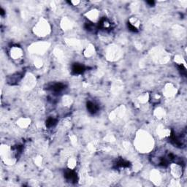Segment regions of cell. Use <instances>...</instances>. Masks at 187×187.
Returning <instances> with one entry per match:
<instances>
[{
  "mask_svg": "<svg viewBox=\"0 0 187 187\" xmlns=\"http://www.w3.org/2000/svg\"><path fill=\"white\" fill-rule=\"evenodd\" d=\"M65 177L70 182H75L77 180V174L72 170H67L65 172Z\"/></svg>",
  "mask_w": 187,
  "mask_h": 187,
  "instance_id": "cell-1",
  "label": "cell"
},
{
  "mask_svg": "<svg viewBox=\"0 0 187 187\" xmlns=\"http://www.w3.org/2000/svg\"><path fill=\"white\" fill-rule=\"evenodd\" d=\"M85 71V67L81 64H74L72 67V73L74 75L82 74Z\"/></svg>",
  "mask_w": 187,
  "mask_h": 187,
  "instance_id": "cell-2",
  "label": "cell"
},
{
  "mask_svg": "<svg viewBox=\"0 0 187 187\" xmlns=\"http://www.w3.org/2000/svg\"><path fill=\"white\" fill-rule=\"evenodd\" d=\"M65 86L62 83H55L51 87V89L54 93H60L63 89H65Z\"/></svg>",
  "mask_w": 187,
  "mask_h": 187,
  "instance_id": "cell-3",
  "label": "cell"
},
{
  "mask_svg": "<svg viewBox=\"0 0 187 187\" xmlns=\"http://www.w3.org/2000/svg\"><path fill=\"white\" fill-rule=\"evenodd\" d=\"M98 106L96 105L95 103L92 102H89L87 103V110H89V112H90L91 113H95L97 112L98 110Z\"/></svg>",
  "mask_w": 187,
  "mask_h": 187,
  "instance_id": "cell-4",
  "label": "cell"
},
{
  "mask_svg": "<svg viewBox=\"0 0 187 187\" xmlns=\"http://www.w3.org/2000/svg\"><path fill=\"white\" fill-rule=\"evenodd\" d=\"M57 124V120L53 118H49L46 121V126L48 127H52Z\"/></svg>",
  "mask_w": 187,
  "mask_h": 187,
  "instance_id": "cell-5",
  "label": "cell"
},
{
  "mask_svg": "<svg viewBox=\"0 0 187 187\" xmlns=\"http://www.w3.org/2000/svg\"><path fill=\"white\" fill-rule=\"evenodd\" d=\"M128 28H129V29L130 30V31H132V32H138V29L136 28L134 25H132V23H128Z\"/></svg>",
  "mask_w": 187,
  "mask_h": 187,
  "instance_id": "cell-6",
  "label": "cell"
},
{
  "mask_svg": "<svg viewBox=\"0 0 187 187\" xmlns=\"http://www.w3.org/2000/svg\"><path fill=\"white\" fill-rule=\"evenodd\" d=\"M148 3L150 4L151 5H154V1H151V2H148Z\"/></svg>",
  "mask_w": 187,
  "mask_h": 187,
  "instance_id": "cell-7",
  "label": "cell"
}]
</instances>
